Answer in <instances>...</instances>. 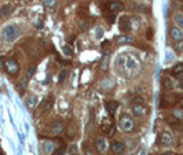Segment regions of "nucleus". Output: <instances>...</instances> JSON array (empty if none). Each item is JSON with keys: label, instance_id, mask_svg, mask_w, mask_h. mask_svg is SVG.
I'll return each instance as SVG.
<instances>
[{"label": "nucleus", "instance_id": "obj_1", "mask_svg": "<svg viewBox=\"0 0 183 155\" xmlns=\"http://www.w3.org/2000/svg\"><path fill=\"white\" fill-rule=\"evenodd\" d=\"M116 67H119L123 74L132 77V75H135L138 73L140 63L134 55L125 54V55H120L116 59Z\"/></svg>", "mask_w": 183, "mask_h": 155}, {"label": "nucleus", "instance_id": "obj_2", "mask_svg": "<svg viewBox=\"0 0 183 155\" xmlns=\"http://www.w3.org/2000/svg\"><path fill=\"white\" fill-rule=\"evenodd\" d=\"M119 126L123 132L125 133H131L134 129H135V122H134V118L128 114H123L119 118Z\"/></svg>", "mask_w": 183, "mask_h": 155}, {"label": "nucleus", "instance_id": "obj_3", "mask_svg": "<svg viewBox=\"0 0 183 155\" xmlns=\"http://www.w3.org/2000/svg\"><path fill=\"white\" fill-rule=\"evenodd\" d=\"M19 36V29L17 25H7L3 29V39L7 43H14Z\"/></svg>", "mask_w": 183, "mask_h": 155}, {"label": "nucleus", "instance_id": "obj_4", "mask_svg": "<svg viewBox=\"0 0 183 155\" xmlns=\"http://www.w3.org/2000/svg\"><path fill=\"white\" fill-rule=\"evenodd\" d=\"M4 69L10 75H17L19 71V65H18V62L14 61V59H6Z\"/></svg>", "mask_w": 183, "mask_h": 155}, {"label": "nucleus", "instance_id": "obj_5", "mask_svg": "<svg viewBox=\"0 0 183 155\" xmlns=\"http://www.w3.org/2000/svg\"><path fill=\"white\" fill-rule=\"evenodd\" d=\"M65 130V122L61 121V119H57V121H54L51 124V128H50V132L53 133L54 136H59L64 133Z\"/></svg>", "mask_w": 183, "mask_h": 155}, {"label": "nucleus", "instance_id": "obj_6", "mask_svg": "<svg viewBox=\"0 0 183 155\" xmlns=\"http://www.w3.org/2000/svg\"><path fill=\"white\" fill-rule=\"evenodd\" d=\"M53 104H54V98L53 96H47L46 99H43L40 103V111L41 113H47V111H50L51 107H53Z\"/></svg>", "mask_w": 183, "mask_h": 155}, {"label": "nucleus", "instance_id": "obj_7", "mask_svg": "<svg viewBox=\"0 0 183 155\" xmlns=\"http://www.w3.org/2000/svg\"><path fill=\"white\" fill-rule=\"evenodd\" d=\"M119 27H120V30L124 33H127L128 30H131L132 27H131V18H128L127 15H123L121 18H120L119 21Z\"/></svg>", "mask_w": 183, "mask_h": 155}, {"label": "nucleus", "instance_id": "obj_8", "mask_svg": "<svg viewBox=\"0 0 183 155\" xmlns=\"http://www.w3.org/2000/svg\"><path fill=\"white\" fill-rule=\"evenodd\" d=\"M170 36L174 41H182L183 40V32L182 29H179L178 26H171L170 27Z\"/></svg>", "mask_w": 183, "mask_h": 155}, {"label": "nucleus", "instance_id": "obj_9", "mask_svg": "<svg viewBox=\"0 0 183 155\" xmlns=\"http://www.w3.org/2000/svg\"><path fill=\"white\" fill-rule=\"evenodd\" d=\"M132 114L136 118H140V117H145L147 114V109L145 107L143 104H132Z\"/></svg>", "mask_w": 183, "mask_h": 155}, {"label": "nucleus", "instance_id": "obj_10", "mask_svg": "<svg viewBox=\"0 0 183 155\" xmlns=\"http://www.w3.org/2000/svg\"><path fill=\"white\" fill-rule=\"evenodd\" d=\"M95 147L96 150L99 151L101 154H105L106 151H108V144H106V139L102 136H98L95 139Z\"/></svg>", "mask_w": 183, "mask_h": 155}, {"label": "nucleus", "instance_id": "obj_11", "mask_svg": "<svg viewBox=\"0 0 183 155\" xmlns=\"http://www.w3.org/2000/svg\"><path fill=\"white\" fill-rule=\"evenodd\" d=\"M160 143L163 144V146H171V144L174 143V136H172V133L168 132V130H164L160 136Z\"/></svg>", "mask_w": 183, "mask_h": 155}, {"label": "nucleus", "instance_id": "obj_12", "mask_svg": "<svg viewBox=\"0 0 183 155\" xmlns=\"http://www.w3.org/2000/svg\"><path fill=\"white\" fill-rule=\"evenodd\" d=\"M105 109L108 110V113L113 117L116 114L117 109H119V102H116V100H106L105 102Z\"/></svg>", "mask_w": 183, "mask_h": 155}, {"label": "nucleus", "instance_id": "obj_13", "mask_svg": "<svg viewBox=\"0 0 183 155\" xmlns=\"http://www.w3.org/2000/svg\"><path fill=\"white\" fill-rule=\"evenodd\" d=\"M110 150H112V153L114 155H120V154L124 153L125 147H124V144L121 142H113L112 146H110Z\"/></svg>", "mask_w": 183, "mask_h": 155}, {"label": "nucleus", "instance_id": "obj_14", "mask_svg": "<svg viewBox=\"0 0 183 155\" xmlns=\"http://www.w3.org/2000/svg\"><path fill=\"white\" fill-rule=\"evenodd\" d=\"M116 43L119 44V46H124V44L132 43V39H131L130 34H120V36L116 37Z\"/></svg>", "mask_w": 183, "mask_h": 155}, {"label": "nucleus", "instance_id": "obj_15", "mask_svg": "<svg viewBox=\"0 0 183 155\" xmlns=\"http://www.w3.org/2000/svg\"><path fill=\"white\" fill-rule=\"evenodd\" d=\"M109 61H110V52H105L102 55L101 58V62H99V67H101V70H106L109 66Z\"/></svg>", "mask_w": 183, "mask_h": 155}, {"label": "nucleus", "instance_id": "obj_16", "mask_svg": "<svg viewBox=\"0 0 183 155\" xmlns=\"http://www.w3.org/2000/svg\"><path fill=\"white\" fill-rule=\"evenodd\" d=\"M124 8V6H123V3L121 2H110L109 3V11H112V12H120L121 10Z\"/></svg>", "mask_w": 183, "mask_h": 155}, {"label": "nucleus", "instance_id": "obj_17", "mask_svg": "<svg viewBox=\"0 0 183 155\" xmlns=\"http://www.w3.org/2000/svg\"><path fill=\"white\" fill-rule=\"evenodd\" d=\"M112 126H113V125H112V121H110L109 118H103V119H102V122H101V130H102V132H106V133H108Z\"/></svg>", "mask_w": 183, "mask_h": 155}, {"label": "nucleus", "instance_id": "obj_18", "mask_svg": "<svg viewBox=\"0 0 183 155\" xmlns=\"http://www.w3.org/2000/svg\"><path fill=\"white\" fill-rule=\"evenodd\" d=\"M13 11V6L11 4H6L2 7V10H0V17H8L10 14Z\"/></svg>", "mask_w": 183, "mask_h": 155}, {"label": "nucleus", "instance_id": "obj_19", "mask_svg": "<svg viewBox=\"0 0 183 155\" xmlns=\"http://www.w3.org/2000/svg\"><path fill=\"white\" fill-rule=\"evenodd\" d=\"M44 153H46L47 155L54 154V153H55V144H54V143H51V142L44 143Z\"/></svg>", "mask_w": 183, "mask_h": 155}, {"label": "nucleus", "instance_id": "obj_20", "mask_svg": "<svg viewBox=\"0 0 183 155\" xmlns=\"http://www.w3.org/2000/svg\"><path fill=\"white\" fill-rule=\"evenodd\" d=\"M171 73L174 75H180L183 74V63H176L174 67L171 69Z\"/></svg>", "mask_w": 183, "mask_h": 155}, {"label": "nucleus", "instance_id": "obj_21", "mask_svg": "<svg viewBox=\"0 0 183 155\" xmlns=\"http://www.w3.org/2000/svg\"><path fill=\"white\" fill-rule=\"evenodd\" d=\"M101 87L106 88V89H113V87H114V81H113L112 78H105V80L101 82Z\"/></svg>", "mask_w": 183, "mask_h": 155}, {"label": "nucleus", "instance_id": "obj_22", "mask_svg": "<svg viewBox=\"0 0 183 155\" xmlns=\"http://www.w3.org/2000/svg\"><path fill=\"white\" fill-rule=\"evenodd\" d=\"M161 84H163V87L165 89H172L174 88V82H172L171 78H168V77H163L161 78Z\"/></svg>", "mask_w": 183, "mask_h": 155}, {"label": "nucleus", "instance_id": "obj_23", "mask_svg": "<svg viewBox=\"0 0 183 155\" xmlns=\"http://www.w3.org/2000/svg\"><path fill=\"white\" fill-rule=\"evenodd\" d=\"M174 18H175V23L178 25L179 29H183V12H176Z\"/></svg>", "mask_w": 183, "mask_h": 155}, {"label": "nucleus", "instance_id": "obj_24", "mask_svg": "<svg viewBox=\"0 0 183 155\" xmlns=\"http://www.w3.org/2000/svg\"><path fill=\"white\" fill-rule=\"evenodd\" d=\"M26 85H28V78H21L19 82H18V85H17V89H18L19 94H22V92L25 91Z\"/></svg>", "mask_w": 183, "mask_h": 155}, {"label": "nucleus", "instance_id": "obj_25", "mask_svg": "<svg viewBox=\"0 0 183 155\" xmlns=\"http://www.w3.org/2000/svg\"><path fill=\"white\" fill-rule=\"evenodd\" d=\"M36 103H37V98L34 95L29 96V98L26 99V106L29 109H34V107H36Z\"/></svg>", "mask_w": 183, "mask_h": 155}, {"label": "nucleus", "instance_id": "obj_26", "mask_svg": "<svg viewBox=\"0 0 183 155\" xmlns=\"http://www.w3.org/2000/svg\"><path fill=\"white\" fill-rule=\"evenodd\" d=\"M62 52L66 55V56H72V55H73V50L70 48V46L65 44V46H62Z\"/></svg>", "mask_w": 183, "mask_h": 155}, {"label": "nucleus", "instance_id": "obj_27", "mask_svg": "<svg viewBox=\"0 0 183 155\" xmlns=\"http://www.w3.org/2000/svg\"><path fill=\"white\" fill-rule=\"evenodd\" d=\"M172 115H174L175 118H178L180 122H183V110H174V111H172Z\"/></svg>", "mask_w": 183, "mask_h": 155}, {"label": "nucleus", "instance_id": "obj_28", "mask_svg": "<svg viewBox=\"0 0 183 155\" xmlns=\"http://www.w3.org/2000/svg\"><path fill=\"white\" fill-rule=\"evenodd\" d=\"M68 75H69V71H68V70H62L61 73H59V78H58V81H59V82H64L65 80H66Z\"/></svg>", "mask_w": 183, "mask_h": 155}, {"label": "nucleus", "instance_id": "obj_29", "mask_svg": "<svg viewBox=\"0 0 183 155\" xmlns=\"http://www.w3.org/2000/svg\"><path fill=\"white\" fill-rule=\"evenodd\" d=\"M34 71H36V66H30L26 71V78H30L34 75Z\"/></svg>", "mask_w": 183, "mask_h": 155}, {"label": "nucleus", "instance_id": "obj_30", "mask_svg": "<svg viewBox=\"0 0 183 155\" xmlns=\"http://www.w3.org/2000/svg\"><path fill=\"white\" fill-rule=\"evenodd\" d=\"M55 6H57V0H46L44 2V7H47V8H51Z\"/></svg>", "mask_w": 183, "mask_h": 155}, {"label": "nucleus", "instance_id": "obj_31", "mask_svg": "<svg viewBox=\"0 0 183 155\" xmlns=\"http://www.w3.org/2000/svg\"><path fill=\"white\" fill-rule=\"evenodd\" d=\"M114 15H116V14L112 12V11H109L108 14H105V17L108 18V21H109L110 23H114Z\"/></svg>", "mask_w": 183, "mask_h": 155}, {"label": "nucleus", "instance_id": "obj_32", "mask_svg": "<svg viewBox=\"0 0 183 155\" xmlns=\"http://www.w3.org/2000/svg\"><path fill=\"white\" fill-rule=\"evenodd\" d=\"M175 50H176L178 52H183V43L182 41H179L176 46H175Z\"/></svg>", "mask_w": 183, "mask_h": 155}, {"label": "nucleus", "instance_id": "obj_33", "mask_svg": "<svg viewBox=\"0 0 183 155\" xmlns=\"http://www.w3.org/2000/svg\"><path fill=\"white\" fill-rule=\"evenodd\" d=\"M132 104H143V99L140 98V96H139V98H135L132 100Z\"/></svg>", "mask_w": 183, "mask_h": 155}, {"label": "nucleus", "instance_id": "obj_34", "mask_svg": "<svg viewBox=\"0 0 183 155\" xmlns=\"http://www.w3.org/2000/svg\"><path fill=\"white\" fill-rule=\"evenodd\" d=\"M34 26L36 27H43V19H37L36 22H34Z\"/></svg>", "mask_w": 183, "mask_h": 155}, {"label": "nucleus", "instance_id": "obj_35", "mask_svg": "<svg viewBox=\"0 0 183 155\" xmlns=\"http://www.w3.org/2000/svg\"><path fill=\"white\" fill-rule=\"evenodd\" d=\"M96 33H98V34H96V37H98V39H99V37H102V33H103V30H102L99 26H96Z\"/></svg>", "mask_w": 183, "mask_h": 155}, {"label": "nucleus", "instance_id": "obj_36", "mask_svg": "<svg viewBox=\"0 0 183 155\" xmlns=\"http://www.w3.org/2000/svg\"><path fill=\"white\" fill-rule=\"evenodd\" d=\"M4 62H6L4 58L0 56V70H2V69H4Z\"/></svg>", "mask_w": 183, "mask_h": 155}, {"label": "nucleus", "instance_id": "obj_37", "mask_svg": "<svg viewBox=\"0 0 183 155\" xmlns=\"http://www.w3.org/2000/svg\"><path fill=\"white\" fill-rule=\"evenodd\" d=\"M108 133H109V136H110V137H112L113 135H114V126H112V128H110V130H109Z\"/></svg>", "mask_w": 183, "mask_h": 155}, {"label": "nucleus", "instance_id": "obj_38", "mask_svg": "<svg viewBox=\"0 0 183 155\" xmlns=\"http://www.w3.org/2000/svg\"><path fill=\"white\" fill-rule=\"evenodd\" d=\"M179 103H180V107L183 109V98H180V100H179Z\"/></svg>", "mask_w": 183, "mask_h": 155}, {"label": "nucleus", "instance_id": "obj_39", "mask_svg": "<svg viewBox=\"0 0 183 155\" xmlns=\"http://www.w3.org/2000/svg\"><path fill=\"white\" fill-rule=\"evenodd\" d=\"M179 82H180V85H183V74L180 75V80H179Z\"/></svg>", "mask_w": 183, "mask_h": 155}, {"label": "nucleus", "instance_id": "obj_40", "mask_svg": "<svg viewBox=\"0 0 183 155\" xmlns=\"http://www.w3.org/2000/svg\"><path fill=\"white\" fill-rule=\"evenodd\" d=\"M22 2H25V3H29V2H32V0H22Z\"/></svg>", "mask_w": 183, "mask_h": 155}, {"label": "nucleus", "instance_id": "obj_41", "mask_svg": "<svg viewBox=\"0 0 183 155\" xmlns=\"http://www.w3.org/2000/svg\"><path fill=\"white\" fill-rule=\"evenodd\" d=\"M0 155H6L4 153H3V151H0Z\"/></svg>", "mask_w": 183, "mask_h": 155}, {"label": "nucleus", "instance_id": "obj_42", "mask_svg": "<svg viewBox=\"0 0 183 155\" xmlns=\"http://www.w3.org/2000/svg\"><path fill=\"white\" fill-rule=\"evenodd\" d=\"M165 155H175V154H165Z\"/></svg>", "mask_w": 183, "mask_h": 155}]
</instances>
